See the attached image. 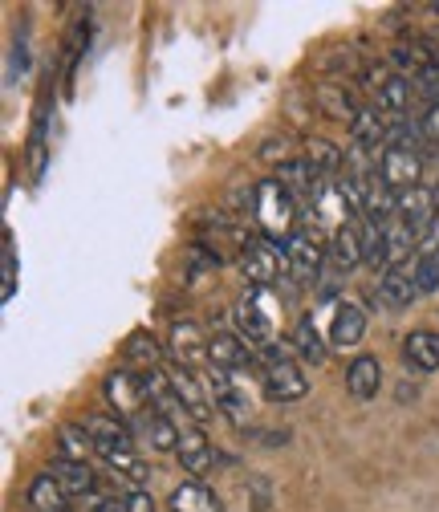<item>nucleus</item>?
Segmentation results:
<instances>
[{
  "label": "nucleus",
  "instance_id": "15",
  "mask_svg": "<svg viewBox=\"0 0 439 512\" xmlns=\"http://www.w3.org/2000/svg\"><path fill=\"white\" fill-rule=\"evenodd\" d=\"M248 358H253V350H248V342L240 338V334H228V330H220V334H212L208 338V362L216 366V370H240V366H248Z\"/></svg>",
  "mask_w": 439,
  "mask_h": 512
},
{
  "label": "nucleus",
  "instance_id": "30",
  "mask_svg": "<svg viewBox=\"0 0 439 512\" xmlns=\"http://www.w3.org/2000/svg\"><path fill=\"white\" fill-rule=\"evenodd\" d=\"M277 183L289 191V196H293V191H309V196H313V191L322 187V171H313L305 159H301V163H285V167L277 171Z\"/></svg>",
  "mask_w": 439,
  "mask_h": 512
},
{
  "label": "nucleus",
  "instance_id": "27",
  "mask_svg": "<svg viewBox=\"0 0 439 512\" xmlns=\"http://www.w3.org/2000/svg\"><path fill=\"white\" fill-rule=\"evenodd\" d=\"M289 346L305 358V362H326V342H322V334H318V326H313V317H301V322L293 326V334H289Z\"/></svg>",
  "mask_w": 439,
  "mask_h": 512
},
{
  "label": "nucleus",
  "instance_id": "28",
  "mask_svg": "<svg viewBox=\"0 0 439 512\" xmlns=\"http://www.w3.org/2000/svg\"><path fill=\"white\" fill-rule=\"evenodd\" d=\"M94 452V439L86 427H61L57 435V460H74V464H86Z\"/></svg>",
  "mask_w": 439,
  "mask_h": 512
},
{
  "label": "nucleus",
  "instance_id": "26",
  "mask_svg": "<svg viewBox=\"0 0 439 512\" xmlns=\"http://www.w3.org/2000/svg\"><path fill=\"white\" fill-rule=\"evenodd\" d=\"M66 488H61L57 480H53V472H41L33 484H29V504L37 508V512H66Z\"/></svg>",
  "mask_w": 439,
  "mask_h": 512
},
{
  "label": "nucleus",
  "instance_id": "12",
  "mask_svg": "<svg viewBox=\"0 0 439 512\" xmlns=\"http://www.w3.org/2000/svg\"><path fill=\"white\" fill-rule=\"evenodd\" d=\"M391 61L403 70V78L415 82V78L439 70V45L427 41V37H411V41H399V45L391 49Z\"/></svg>",
  "mask_w": 439,
  "mask_h": 512
},
{
  "label": "nucleus",
  "instance_id": "19",
  "mask_svg": "<svg viewBox=\"0 0 439 512\" xmlns=\"http://www.w3.org/2000/svg\"><path fill=\"white\" fill-rule=\"evenodd\" d=\"M346 387H350L354 399H374V395H379V387H383V366H379V358L358 354V358L350 362V370H346Z\"/></svg>",
  "mask_w": 439,
  "mask_h": 512
},
{
  "label": "nucleus",
  "instance_id": "4",
  "mask_svg": "<svg viewBox=\"0 0 439 512\" xmlns=\"http://www.w3.org/2000/svg\"><path fill=\"white\" fill-rule=\"evenodd\" d=\"M232 317H236V334L248 342L253 354H269L277 346V322L273 309H265V289H248V297L236 301Z\"/></svg>",
  "mask_w": 439,
  "mask_h": 512
},
{
  "label": "nucleus",
  "instance_id": "36",
  "mask_svg": "<svg viewBox=\"0 0 439 512\" xmlns=\"http://www.w3.org/2000/svg\"><path fill=\"white\" fill-rule=\"evenodd\" d=\"M13 293H17V256L13 248H5V301H13Z\"/></svg>",
  "mask_w": 439,
  "mask_h": 512
},
{
  "label": "nucleus",
  "instance_id": "8",
  "mask_svg": "<svg viewBox=\"0 0 439 512\" xmlns=\"http://www.w3.org/2000/svg\"><path fill=\"white\" fill-rule=\"evenodd\" d=\"M285 261H289V273L297 281H313L326 265V244L318 236V228H297L289 240H285Z\"/></svg>",
  "mask_w": 439,
  "mask_h": 512
},
{
  "label": "nucleus",
  "instance_id": "5",
  "mask_svg": "<svg viewBox=\"0 0 439 512\" xmlns=\"http://www.w3.org/2000/svg\"><path fill=\"white\" fill-rule=\"evenodd\" d=\"M289 350H293V346H273V350L265 354V374H261V382H265V395H269L273 403H293V399H305V391H309V374L289 358Z\"/></svg>",
  "mask_w": 439,
  "mask_h": 512
},
{
  "label": "nucleus",
  "instance_id": "11",
  "mask_svg": "<svg viewBox=\"0 0 439 512\" xmlns=\"http://www.w3.org/2000/svg\"><path fill=\"white\" fill-rule=\"evenodd\" d=\"M163 374H167L171 395L183 403V411L192 415L196 423H208V419H212V407H208V395H204V387H200V378L187 370V366H167Z\"/></svg>",
  "mask_w": 439,
  "mask_h": 512
},
{
  "label": "nucleus",
  "instance_id": "33",
  "mask_svg": "<svg viewBox=\"0 0 439 512\" xmlns=\"http://www.w3.org/2000/svg\"><path fill=\"white\" fill-rule=\"evenodd\" d=\"M127 358H131V362H143V366L151 370V366H159V358H163V354H159L155 338H147V334H135V338L127 342Z\"/></svg>",
  "mask_w": 439,
  "mask_h": 512
},
{
  "label": "nucleus",
  "instance_id": "31",
  "mask_svg": "<svg viewBox=\"0 0 439 512\" xmlns=\"http://www.w3.org/2000/svg\"><path fill=\"white\" fill-rule=\"evenodd\" d=\"M318 102H322V110L330 114V118H354L362 106H354V94L346 90V86H338V82H326V86H318Z\"/></svg>",
  "mask_w": 439,
  "mask_h": 512
},
{
  "label": "nucleus",
  "instance_id": "7",
  "mask_svg": "<svg viewBox=\"0 0 439 512\" xmlns=\"http://www.w3.org/2000/svg\"><path fill=\"white\" fill-rule=\"evenodd\" d=\"M285 269H289L285 252L273 240H265V236L261 240H248L244 252H240V273H244V281L253 285V289H269Z\"/></svg>",
  "mask_w": 439,
  "mask_h": 512
},
{
  "label": "nucleus",
  "instance_id": "25",
  "mask_svg": "<svg viewBox=\"0 0 439 512\" xmlns=\"http://www.w3.org/2000/svg\"><path fill=\"white\" fill-rule=\"evenodd\" d=\"M419 236L395 216L387 228H383V252H387V269H399V265H407L411 261V244H415Z\"/></svg>",
  "mask_w": 439,
  "mask_h": 512
},
{
  "label": "nucleus",
  "instance_id": "6",
  "mask_svg": "<svg viewBox=\"0 0 439 512\" xmlns=\"http://www.w3.org/2000/svg\"><path fill=\"white\" fill-rule=\"evenodd\" d=\"M379 175H383V183L395 191V196H403V191L419 187V175H423V159H419L415 143H411L403 131H399V139H395V143L383 151Z\"/></svg>",
  "mask_w": 439,
  "mask_h": 512
},
{
  "label": "nucleus",
  "instance_id": "17",
  "mask_svg": "<svg viewBox=\"0 0 439 512\" xmlns=\"http://www.w3.org/2000/svg\"><path fill=\"white\" fill-rule=\"evenodd\" d=\"M131 435H143L151 447H155V452H175V447H179V427L155 407V411H147L143 419H135L131 423Z\"/></svg>",
  "mask_w": 439,
  "mask_h": 512
},
{
  "label": "nucleus",
  "instance_id": "9",
  "mask_svg": "<svg viewBox=\"0 0 439 512\" xmlns=\"http://www.w3.org/2000/svg\"><path fill=\"white\" fill-rule=\"evenodd\" d=\"M415 236H427L431 228H435V220H439V196L431 187H411V191H403L399 196V212H395Z\"/></svg>",
  "mask_w": 439,
  "mask_h": 512
},
{
  "label": "nucleus",
  "instance_id": "18",
  "mask_svg": "<svg viewBox=\"0 0 439 512\" xmlns=\"http://www.w3.org/2000/svg\"><path fill=\"white\" fill-rule=\"evenodd\" d=\"M350 139H354L358 151H374V147L387 139V114L379 106H362L350 118Z\"/></svg>",
  "mask_w": 439,
  "mask_h": 512
},
{
  "label": "nucleus",
  "instance_id": "24",
  "mask_svg": "<svg viewBox=\"0 0 439 512\" xmlns=\"http://www.w3.org/2000/svg\"><path fill=\"white\" fill-rule=\"evenodd\" d=\"M411 94H415L411 78L391 74V78L379 86V98H374V106H379L387 118H403V114H407V106H411Z\"/></svg>",
  "mask_w": 439,
  "mask_h": 512
},
{
  "label": "nucleus",
  "instance_id": "38",
  "mask_svg": "<svg viewBox=\"0 0 439 512\" xmlns=\"http://www.w3.org/2000/svg\"><path fill=\"white\" fill-rule=\"evenodd\" d=\"M423 135H427L431 143H439V102H431V110L423 114Z\"/></svg>",
  "mask_w": 439,
  "mask_h": 512
},
{
  "label": "nucleus",
  "instance_id": "22",
  "mask_svg": "<svg viewBox=\"0 0 439 512\" xmlns=\"http://www.w3.org/2000/svg\"><path fill=\"white\" fill-rule=\"evenodd\" d=\"M49 472H53V480L66 488V496H94V472H90V464H74V460H53L49 464Z\"/></svg>",
  "mask_w": 439,
  "mask_h": 512
},
{
  "label": "nucleus",
  "instance_id": "14",
  "mask_svg": "<svg viewBox=\"0 0 439 512\" xmlns=\"http://www.w3.org/2000/svg\"><path fill=\"white\" fill-rule=\"evenodd\" d=\"M415 297H419L415 265H399V269H387V273H383V281H379V301H383L387 309H407Z\"/></svg>",
  "mask_w": 439,
  "mask_h": 512
},
{
  "label": "nucleus",
  "instance_id": "3",
  "mask_svg": "<svg viewBox=\"0 0 439 512\" xmlns=\"http://www.w3.org/2000/svg\"><path fill=\"white\" fill-rule=\"evenodd\" d=\"M257 228L273 244L289 240L297 232V204L277 179H261L257 183Z\"/></svg>",
  "mask_w": 439,
  "mask_h": 512
},
{
  "label": "nucleus",
  "instance_id": "21",
  "mask_svg": "<svg viewBox=\"0 0 439 512\" xmlns=\"http://www.w3.org/2000/svg\"><path fill=\"white\" fill-rule=\"evenodd\" d=\"M403 358H407L419 374H435V370H439V334H431V330H415V334H407V342H403Z\"/></svg>",
  "mask_w": 439,
  "mask_h": 512
},
{
  "label": "nucleus",
  "instance_id": "34",
  "mask_svg": "<svg viewBox=\"0 0 439 512\" xmlns=\"http://www.w3.org/2000/svg\"><path fill=\"white\" fill-rule=\"evenodd\" d=\"M122 508H127V512H155V496L147 488H135V492L122 496Z\"/></svg>",
  "mask_w": 439,
  "mask_h": 512
},
{
  "label": "nucleus",
  "instance_id": "2",
  "mask_svg": "<svg viewBox=\"0 0 439 512\" xmlns=\"http://www.w3.org/2000/svg\"><path fill=\"white\" fill-rule=\"evenodd\" d=\"M102 391H106V403L114 407V419H122V423H135V419H143L151 407V399H155V391H151V378L147 374H135V370H114V374H106V382H102Z\"/></svg>",
  "mask_w": 439,
  "mask_h": 512
},
{
  "label": "nucleus",
  "instance_id": "29",
  "mask_svg": "<svg viewBox=\"0 0 439 512\" xmlns=\"http://www.w3.org/2000/svg\"><path fill=\"white\" fill-rule=\"evenodd\" d=\"M305 163L313 171H322V179H334V171L342 167V147H334L330 139H309L305 143Z\"/></svg>",
  "mask_w": 439,
  "mask_h": 512
},
{
  "label": "nucleus",
  "instance_id": "16",
  "mask_svg": "<svg viewBox=\"0 0 439 512\" xmlns=\"http://www.w3.org/2000/svg\"><path fill=\"white\" fill-rule=\"evenodd\" d=\"M362 334H366V313H362L354 301H338L334 326H330V342H334L338 350H354V346L362 342Z\"/></svg>",
  "mask_w": 439,
  "mask_h": 512
},
{
  "label": "nucleus",
  "instance_id": "35",
  "mask_svg": "<svg viewBox=\"0 0 439 512\" xmlns=\"http://www.w3.org/2000/svg\"><path fill=\"white\" fill-rule=\"evenodd\" d=\"M261 159H265V163H281V167L293 163V159H289V139H269V143L261 147Z\"/></svg>",
  "mask_w": 439,
  "mask_h": 512
},
{
  "label": "nucleus",
  "instance_id": "32",
  "mask_svg": "<svg viewBox=\"0 0 439 512\" xmlns=\"http://www.w3.org/2000/svg\"><path fill=\"white\" fill-rule=\"evenodd\" d=\"M415 285H419V293L439 289V252H419L415 256Z\"/></svg>",
  "mask_w": 439,
  "mask_h": 512
},
{
  "label": "nucleus",
  "instance_id": "23",
  "mask_svg": "<svg viewBox=\"0 0 439 512\" xmlns=\"http://www.w3.org/2000/svg\"><path fill=\"white\" fill-rule=\"evenodd\" d=\"M330 256H334V273H350L358 261H366L362 256V232L354 228V224H346V228H338L334 232V244H330Z\"/></svg>",
  "mask_w": 439,
  "mask_h": 512
},
{
  "label": "nucleus",
  "instance_id": "37",
  "mask_svg": "<svg viewBox=\"0 0 439 512\" xmlns=\"http://www.w3.org/2000/svg\"><path fill=\"white\" fill-rule=\"evenodd\" d=\"M86 512H127V508H122V500H114V496H90Z\"/></svg>",
  "mask_w": 439,
  "mask_h": 512
},
{
  "label": "nucleus",
  "instance_id": "13",
  "mask_svg": "<svg viewBox=\"0 0 439 512\" xmlns=\"http://www.w3.org/2000/svg\"><path fill=\"white\" fill-rule=\"evenodd\" d=\"M175 366H187V370H196L200 362H208V338L196 322H175L171 326V342H167Z\"/></svg>",
  "mask_w": 439,
  "mask_h": 512
},
{
  "label": "nucleus",
  "instance_id": "1",
  "mask_svg": "<svg viewBox=\"0 0 439 512\" xmlns=\"http://www.w3.org/2000/svg\"><path fill=\"white\" fill-rule=\"evenodd\" d=\"M86 431H90V439H94V452H98L118 476H127V480H135V484H143V480L151 476L147 464H143L139 452H135V435H131L127 423L106 419V415H94V419H86Z\"/></svg>",
  "mask_w": 439,
  "mask_h": 512
},
{
  "label": "nucleus",
  "instance_id": "20",
  "mask_svg": "<svg viewBox=\"0 0 439 512\" xmlns=\"http://www.w3.org/2000/svg\"><path fill=\"white\" fill-rule=\"evenodd\" d=\"M171 512H224V504L208 484L187 480V484H179L171 492Z\"/></svg>",
  "mask_w": 439,
  "mask_h": 512
},
{
  "label": "nucleus",
  "instance_id": "10",
  "mask_svg": "<svg viewBox=\"0 0 439 512\" xmlns=\"http://www.w3.org/2000/svg\"><path fill=\"white\" fill-rule=\"evenodd\" d=\"M175 452H179V460H183V472H192L196 480L200 476H208L212 468H216V447L208 443V435L196 427V423H183L179 427V447H175Z\"/></svg>",
  "mask_w": 439,
  "mask_h": 512
}]
</instances>
